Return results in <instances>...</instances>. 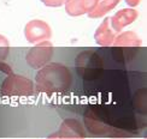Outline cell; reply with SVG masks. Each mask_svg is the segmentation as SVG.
I'll return each instance as SVG.
<instances>
[{"label": "cell", "instance_id": "14", "mask_svg": "<svg viewBox=\"0 0 147 139\" xmlns=\"http://www.w3.org/2000/svg\"><path fill=\"white\" fill-rule=\"evenodd\" d=\"M47 139H58V138H57V136H56V134H54V136H51L50 138H47Z\"/></svg>", "mask_w": 147, "mask_h": 139}, {"label": "cell", "instance_id": "12", "mask_svg": "<svg viewBox=\"0 0 147 139\" xmlns=\"http://www.w3.org/2000/svg\"><path fill=\"white\" fill-rule=\"evenodd\" d=\"M42 4L48 6V7H59V6L65 5L68 0H41Z\"/></svg>", "mask_w": 147, "mask_h": 139}, {"label": "cell", "instance_id": "7", "mask_svg": "<svg viewBox=\"0 0 147 139\" xmlns=\"http://www.w3.org/2000/svg\"><path fill=\"white\" fill-rule=\"evenodd\" d=\"M117 34L118 33H116L115 29L111 25L110 18H106L105 21H102L99 28L96 29V31L94 34V39H95L96 43L100 46H111L113 43Z\"/></svg>", "mask_w": 147, "mask_h": 139}, {"label": "cell", "instance_id": "8", "mask_svg": "<svg viewBox=\"0 0 147 139\" xmlns=\"http://www.w3.org/2000/svg\"><path fill=\"white\" fill-rule=\"evenodd\" d=\"M138 18V11L133 9H123L118 11L113 17L110 18L111 25L116 33H121L124 27L131 24Z\"/></svg>", "mask_w": 147, "mask_h": 139}, {"label": "cell", "instance_id": "2", "mask_svg": "<svg viewBox=\"0 0 147 139\" xmlns=\"http://www.w3.org/2000/svg\"><path fill=\"white\" fill-rule=\"evenodd\" d=\"M34 94V84L26 77L11 74L1 85L3 96H32Z\"/></svg>", "mask_w": 147, "mask_h": 139}, {"label": "cell", "instance_id": "1", "mask_svg": "<svg viewBox=\"0 0 147 139\" xmlns=\"http://www.w3.org/2000/svg\"><path fill=\"white\" fill-rule=\"evenodd\" d=\"M71 83L70 70L58 63L45 65L36 74V86L46 94L64 92L69 90Z\"/></svg>", "mask_w": 147, "mask_h": 139}, {"label": "cell", "instance_id": "13", "mask_svg": "<svg viewBox=\"0 0 147 139\" xmlns=\"http://www.w3.org/2000/svg\"><path fill=\"white\" fill-rule=\"evenodd\" d=\"M140 1H141V0H125V3L129 6H131V7H135V6H138L140 4Z\"/></svg>", "mask_w": 147, "mask_h": 139}, {"label": "cell", "instance_id": "10", "mask_svg": "<svg viewBox=\"0 0 147 139\" xmlns=\"http://www.w3.org/2000/svg\"><path fill=\"white\" fill-rule=\"evenodd\" d=\"M119 1L121 0H99L96 7L90 13H88V16L90 18H100L102 16H105L109 11L113 10L118 5Z\"/></svg>", "mask_w": 147, "mask_h": 139}, {"label": "cell", "instance_id": "3", "mask_svg": "<svg viewBox=\"0 0 147 139\" xmlns=\"http://www.w3.org/2000/svg\"><path fill=\"white\" fill-rule=\"evenodd\" d=\"M53 55V46L50 41H44L32 48L27 54V63L30 67L39 70L51 60Z\"/></svg>", "mask_w": 147, "mask_h": 139}, {"label": "cell", "instance_id": "9", "mask_svg": "<svg viewBox=\"0 0 147 139\" xmlns=\"http://www.w3.org/2000/svg\"><path fill=\"white\" fill-rule=\"evenodd\" d=\"M112 45L117 47H139L141 46V40L135 33L127 31L116 36Z\"/></svg>", "mask_w": 147, "mask_h": 139}, {"label": "cell", "instance_id": "6", "mask_svg": "<svg viewBox=\"0 0 147 139\" xmlns=\"http://www.w3.org/2000/svg\"><path fill=\"white\" fill-rule=\"evenodd\" d=\"M99 0H68L65 3V11L69 16L77 17L93 11Z\"/></svg>", "mask_w": 147, "mask_h": 139}, {"label": "cell", "instance_id": "4", "mask_svg": "<svg viewBox=\"0 0 147 139\" xmlns=\"http://www.w3.org/2000/svg\"><path fill=\"white\" fill-rule=\"evenodd\" d=\"M24 36L28 42L38 45L40 42L48 41L52 36L51 27L44 21L34 19L30 21L24 27Z\"/></svg>", "mask_w": 147, "mask_h": 139}, {"label": "cell", "instance_id": "5", "mask_svg": "<svg viewBox=\"0 0 147 139\" xmlns=\"http://www.w3.org/2000/svg\"><path fill=\"white\" fill-rule=\"evenodd\" d=\"M58 139H86V132L82 125L75 119H68L60 125Z\"/></svg>", "mask_w": 147, "mask_h": 139}, {"label": "cell", "instance_id": "11", "mask_svg": "<svg viewBox=\"0 0 147 139\" xmlns=\"http://www.w3.org/2000/svg\"><path fill=\"white\" fill-rule=\"evenodd\" d=\"M7 52H9V43H7V40H6L4 36L0 35V60L5 59V57L7 55Z\"/></svg>", "mask_w": 147, "mask_h": 139}]
</instances>
